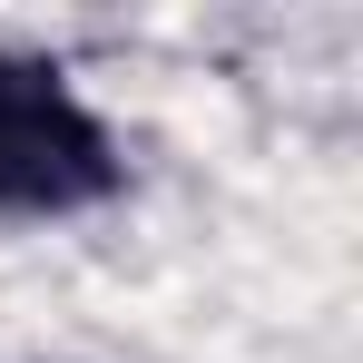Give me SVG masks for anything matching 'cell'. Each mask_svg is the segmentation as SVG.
<instances>
[{
  "instance_id": "obj_1",
  "label": "cell",
  "mask_w": 363,
  "mask_h": 363,
  "mask_svg": "<svg viewBox=\"0 0 363 363\" xmlns=\"http://www.w3.org/2000/svg\"><path fill=\"white\" fill-rule=\"evenodd\" d=\"M118 138L50 60L0 50V216H69L118 196Z\"/></svg>"
}]
</instances>
